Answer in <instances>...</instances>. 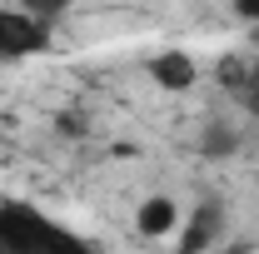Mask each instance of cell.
<instances>
[{"label": "cell", "mask_w": 259, "mask_h": 254, "mask_svg": "<svg viewBox=\"0 0 259 254\" xmlns=\"http://www.w3.org/2000/svg\"><path fill=\"white\" fill-rule=\"evenodd\" d=\"M234 145H239V140H234L229 125H209V130H204V150H209V155H229Z\"/></svg>", "instance_id": "cell-5"}, {"label": "cell", "mask_w": 259, "mask_h": 254, "mask_svg": "<svg viewBox=\"0 0 259 254\" xmlns=\"http://www.w3.org/2000/svg\"><path fill=\"white\" fill-rule=\"evenodd\" d=\"M45 25L35 20V10H0V55L5 60H20V55H35L45 50Z\"/></svg>", "instance_id": "cell-1"}, {"label": "cell", "mask_w": 259, "mask_h": 254, "mask_svg": "<svg viewBox=\"0 0 259 254\" xmlns=\"http://www.w3.org/2000/svg\"><path fill=\"white\" fill-rule=\"evenodd\" d=\"M239 100H244V110H249V115L259 120V75H249V80L239 85Z\"/></svg>", "instance_id": "cell-6"}, {"label": "cell", "mask_w": 259, "mask_h": 254, "mask_svg": "<svg viewBox=\"0 0 259 254\" xmlns=\"http://www.w3.org/2000/svg\"><path fill=\"white\" fill-rule=\"evenodd\" d=\"M220 220H225V215H220V204H214V199H204V204L190 215L185 234H180V254H204L214 239H220Z\"/></svg>", "instance_id": "cell-3"}, {"label": "cell", "mask_w": 259, "mask_h": 254, "mask_svg": "<svg viewBox=\"0 0 259 254\" xmlns=\"http://www.w3.org/2000/svg\"><path fill=\"white\" fill-rule=\"evenodd\" d=\"M234 15H239V20H259V0H239Z\"/></svg>", "instance_id": "cell-7"}, {"label": "cell", "mask_w": 259, "mask_h": 254, "mask_svg": "<svg viewBox=\"0 0 259 254\" xmlns=\"http://www.w3.org/2000/svg\"><path fill=\"white\" fill-rule=\"evenodd\" d=\"M135 229H140L145 239H164V234H175V229H180V204H175L169 194H150V199H140V209H135Z\"/></svg>", "instance_id": "cell-2"}, {"label": "cell", "mask_w": 259, "mask_h": 254, "mask_svg": "<svg viewBox=\"0 0 259 254\" xmlns=\"http://www.w3.org/2000/svg\"><path fill=\"white\" fill-rule=\"evenodd\" d=\"M150 75H155V85H164V90H190L194 80H199V70H194V60L185 55V50H164V55H155L150 60Z\"/></svg>", "instance_id": "cell-4"}]
</instances>
